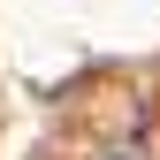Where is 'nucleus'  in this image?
Here are the masks:
<instances>
[{
	"label": "nucleus",
	"mask_w": 160,
	"mask_h": 160,
	"mask_svg": "<svg viewBox=\"0 0 160 160\" xmlns=\"http://www.w3.org/2000/svg\"><path fill=\"white\" fill-rule=\"evenodd\" d=\"M107 160H145V152H137V145H114V152H107Z\"/></svg>",
	"instance_id": "obj_1"
}]
</instances>
